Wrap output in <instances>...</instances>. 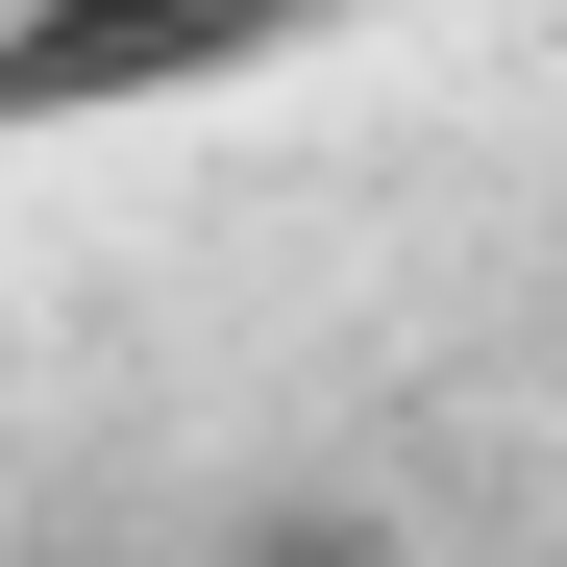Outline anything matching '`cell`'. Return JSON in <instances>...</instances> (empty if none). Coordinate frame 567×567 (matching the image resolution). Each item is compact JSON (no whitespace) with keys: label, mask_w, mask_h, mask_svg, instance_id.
<instances>
[{"label":"cell","mask_w":567,"mask_h":567,"mask_svg":"<svg viewBox=\"0 0 567 567\" xmlns=\"http://www.w3.org/2000/svg\"><path fill=\"white\" fill-rule=\"evenodd\" d=\"M297 0H0V124H74V100H198L247 74Z\"/></svg>","instance_id":"1"}]
</instances>
